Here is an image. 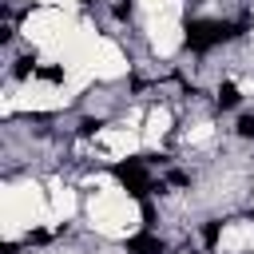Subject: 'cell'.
<instances>
[{"instance_id":"obj_1","label":"cell","mask_w":254,"mask_h":254,"mask_svg":"<svg viewBox=\"0 0 254 254\" xmlns=\"http://www.w3.org/2000/svg\"><path fill=\"white\" fill-rule=\"evenodd\" d=\"M115 179L127 187V194L131 198H139V202H147V194L155 190V183H151V175L143 171V163L139 159H127V163H115Z\"/></svg>"},{"instance_id":"obj_2","label":"cell","mask_w":254,"mask_h":254,"mask_svg":"<svg viewBox=\"0 0 254 254\" xmlns=\"http://www.w3.org/2000/svg\"><path fill=\"white\" fill-rule=\"evenodd\" d=\"M127 254H163V238H155L151 230L131 234V238H127Z\"/></svg>"},{"instance_id":"obj_3","label":"cell","mask_w":254,"mask_h":254,"mask_svg":"<svg viewBox=\"0 0 254 254\" xmlns=\"http://www.w3.org/2000/svg\"><path fill=\"white\" fill-rule=\"evenodd\" d=\"M238 99H242V95H238V87H234V83H222V87H218V107H226V111H230V107H238Z\"/></svg>"},{"instance_id":"obj_4","label":"cell","mask_w":254,"mask_h":254,"mask_svg":"<svg viewBox=\"0 0 254 254\" xmlns=\"http://www.w3.org/2000/svg\"><path fill=\"white\" fill-rule=\"evenodd\" d=\"M32 71H36V60H32V56H24V60H16V75H20V79H28Z\"/></svg>"},{"instance_id":"obj_5","label":"cell","mask_w":254,"mask_h":254,"mask_svg":"<svg viewBox=\"0 0 254 254\" xmlns=\"http://www.w3.org/2000/svg\"><path fill=\"white\" fill-rule=\"evenodd\" d=\"M36 75H40V79H52V83H60V79H64V67H36Z\"/></svg>"},{"instance_id":"obj_6","label":"cell","mask_w":254,"mask_h":254,"mask_svg":"<svg viewBox=\"0 0 254 254\" xmlns=\"http://www.w3.org/2000/svg\"><path fill=\"white\" fill-rule=\"evenodd\" d=\"M218 230H222L218 222H206V226H202V242H206V246H214V242H218Z\"/></svg>"},{"instance_id":"obj_7","label":"cell","mask_w":254,"mask_h":254,"mask_svg":"<svg viewBox=\"0 0 254 254\" xmlns=\"http://www.w3.org/2000/svg\"><path fill=\"white\" fill-rule=\"evenodd\" d=\"M238 135L242 139H254V115H242L238 119Z\"/></svg>"},{"instance_id":"obj_8","label":"cell","mask_w":254,"mask_h":254,"mask_svg":"<svg viewBox=\"0 0 254 254\" xmlns=\"http://www.w3.org/2000/svg\"><path fill=\"white\" fill-rule=\"evenodd\" d=\"M79 4H95V0H79Z\"/></svg>"}]
</instances>
